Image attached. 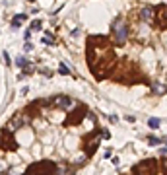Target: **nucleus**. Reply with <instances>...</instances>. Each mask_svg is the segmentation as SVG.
Returning a JSON list of instances; mask_svg holds the SVG:
<instances>
[{"mask_svg": "<svg viewBox=\"0 0 167 175\" xmlns=\"http://www.w3.org/2000/svg\"><path fill=\"white\" fill-rule=\"evenodd\" d=\"M113 37H115L117 45H125L126 39H128V26L122 18H117L113 22Z\"/></svg>", "mask_w": 167, "mask_h": 175, "instance_id": "obj_1", "label": "nucleus"}, {"mask_svg": "<svg viewBox=\"0 0 167 175\" xmlns=\"http://www.w3.org/2000/svg\"><path fill=\"white\" fill-rule=\"evenodd\" d=\"M27 171H39V173H51L57 171V165L51 164V161H45V164H35L31 167H27Z\"/></svg>", "mask_w": 167, "mask_h": 175, "instance_id": "obj_2", "label": "nucleus"}, {"mask_svg": "<svg viewBox=\"0 0 167 175\" xmlns=\"http://www.w3.org/2000/svg\"><path fill=\"white\" fill-rule=\"evenodd\" d=\"M51 103H53V107H58V109H68V107L72 105V99L68 97V96H58V97L51 99Z\"/></svg>", "mask_w": 167, "mask_h": 175, "instance_id": "obj_3", "label": "nucleus"}, {"mask_svg": "<svg viewBox=\"0 0 167 175\" xmlns=\"http://www.w3.org/2000/svg\"><path fill=\"white\" fill-rule=\"evenodd\" d=\"M142 169H146V171H156V164L153 161H142V164H138V165H134V171L138 173V171H142Z\"/></svg>", "mask_w": 167, "mask_h": 175, "instance_id": "obj_4", "label": "nucleus"}, {"mask_svg": "<svg viewBox=\"0 0 167 175\" xmlns=\"http://www.w3.org/2000/svg\"><path fill=\"white\" fill-rule=\"evenodd\" d=\"M152 14H153V8H152V6H146V8L142 10L140 18H142L144 22H152Z\"/></svg>", "mask_w": 167, "mask_h": 175, "instance_id": "obj_5", "label": "nucleus"}, {"mask_svg": "<svg viewBox=\"0 0 167 175\" xmlns=\"http://www.w3.org/2000/svg\"><path fill=\"white\" fill-rule=\"evenodd\" d=\"M159 18H161V26L167 27V6H163V8L159 10Z\"/></svg>", "mask_w": 167, "mask_h": 175, "instance_id": "obj_6", "label": "nucleus"}, {"mask_svg": "<svg viewBox=\"0 0 167 175\" xmlns=\"http://www.w3.org/2000/svg\"><path fill=\"white\" fill-rule=\"evenodd\" d=\"M16 64H18V66H20V68H27V64H29V62H27L26 59H23V57H18V60H16Z\"/></svg>", "mask_w": 167, "mask_h": 175, "instance_id": "obj_7", "label": "nucleus"}, {"mask_svg": "<svg viewBox=\"0 0 167 175\" xmlns=\"http://www.w3.org/2000/svg\"><path fill=\"white\" fill-rule=\"evenodd\" d=\"M23 20H26V16H23V14H22V16H16V20H14V26L18 27V26H20V23H22Z\"/></svg>", "mask_w": 167, "mask_h": 175, "instance_id": "obj_8", "label": "nucleus"}, {"mask_svg": "<svg viewBox=\"0 0 167 175\" xmlns=\"http://www.w3.org/2000/svg\"><path fill=\"white\" fill-rule=\"evenodd\" d=\"M150 127L152 128H157L159 127V119H150Z\"/></svg>", "mask_w": 167, "mask_h": 175, "instance_id": "obj_9", "label": "nucleus"}, {"mask_svg": "<svg viewBox=\"0 0 167 175\" xmlns=\"http://www.w3.org/2000/svg\"><path fill=\"white\" fill-rule=\"evenodd\" d=\"M150 144H159V140L153 138V136H150Z\"/></svg>", "mask_w": 167, "mask_h": 175, "instance_id": "obj_10", "label": "nucleus"}]
</instances>
